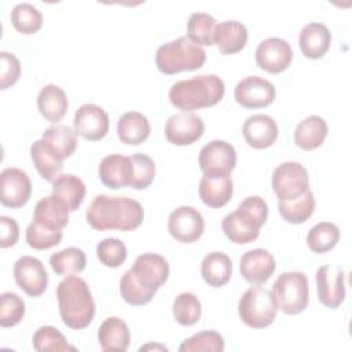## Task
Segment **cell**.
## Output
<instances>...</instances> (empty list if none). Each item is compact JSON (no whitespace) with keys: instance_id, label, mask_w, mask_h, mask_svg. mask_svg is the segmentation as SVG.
Wrapping results in <instances>:
<instances>
[{"instance_id":"6da1fadb","label":"cell","mask_w":352,"mask_h":352,"mask_svg":"<svg viewBox=\"0 0 352 352\" xmlns=\"http://www.w3.org/2000/svg\"><path fill=\"white\" fill-rule=\"evenodd\" d=\"M88 224L96 231H133L144 219L143 206L129 197L96 195L85 213Z\"/></svg>"},{"instance_id":"7a4b0ae2","label":"cell","mask_w":352,"mask_h":352,"mask_svg":"<svg viewBox=\"0 0 352 352\" xmlns=\"http://www.w3.org/2000/svg\"><path fill=\"white\" fill-rule=\"evenodd\" d=\"M62 322L74 330L85 329L95 316V301L88 283L76 275L66 276L56 287Z\"/></svg>"},{"instance_id":"3957f363","label":"cell","mask_w":352,"mask_h":352,"mask_svg":"<svg viewBox=\"0 0 352 352\" xmlns=\"http://www.w3.org/2000/svg\"><path fill=\"white\" fill-rule=\"evenodd\" d=\"M224 92L226 85L219 76L201 74L172 84L169 89V100L175 107L190 113L197 109L217 104L223 99Z\"/></svg>"},{"instance_id":"277c9868","label":"cell","mask_w":352,"mask_h":352,"mask_svg":"<svg viewBox=\"0 0 352 352\" xmlns=\"http://www.w3.org/2000/svg\"><path fill=\"white\" fill-rule=\"evenodd\" d=\"M267 217V202L258 195H252L245 198L235 212L228 213L223 219L221 228L232 243L246 245L258 238L260 228L265 224Z\"/></svg>"},{"instance_id":"5b68a950","label":"cell","mask_w":352,"mask_h":352,"mask_svg":"<svg viewBox=\"0 0 352 352\" xmlns=\"http://www.w3.org/2000/svg\"><path fill=\"white\" fill-rule=\"evenodd\" d=\"M206 60L204 47L191 41L187 36L158 47L155 54L157 69L164 74H176L201 69Z\"/></svg>"},{"instance_id":"8992f818","label":"cell","mask_w":352,"mask_h":352,"mask_svg":"<svg viewBox=\"0 0 352 352\" xmlns=\"http://www.w3.org/2000/svg\"><path fill=\"white\" fill-rule=\"evenodd\" d=\"M271 293L279 311L286 315L301 314L309 301L307 275L301 271L282 272L272 285Z\"/></svg>"},{"instance_id":"52a82bcc","label":"cell","mask_w":352,"mask_h":352,"mask_svg":"<svg viewBox=\"0 0 352 352\" xmlns=\"http://www.w3.org/2000/svg\"><path fill=\"white\" fill-rule=\"evenodd\" d=\"M278 307L271 290L254 285L249 287L238 301V315L241 320L252 329H264L272 324Z\"/></svg>"},{"instance_id":"ba28073f","label":"cell","mask_w":352,"mask_h":352,"mask_svg":"<svg viewBox=\"0 0 352 352\" xmlns=\"http://www.w3.org/2000/svg\"><path fill=\"white\" fill-rule=\"evenodd\" d=\"M271 187L279 201L296 199L309 190L308 172L300 162H282L272 172Z\"/></svg>"},{"instance_id":"9c48e42d","label":"cell","mask_w":352,"mask_h":352,"mask_svg":"<svg viewBox=\"0 0 352 352\" xmlns=\"http://www.w3.org/2000/svg\"><path fill=\"white\" fill-rule=\"evenodd\" d=\"M198 164L204 176L228 177L236 165V151L226 140H212L201 148Z\"/></svg>"},{"instance_id":"30bf717a","label":"cell","mask_w":352,"mask_h":352,"mask_svg":"<svg viewBox=\"0 0 352 352\" xmlns=\"http://www.w3.org/2000/svg\"><path fill=\"white\" fill-rule=\"evenodd\" d=\"M169 271V264L165 257L157 253H143L138 256L133 265L129 268L132 278L153 296L168 280Z\"/></svg>"},{"instance_id":"8fae6325","label":"cell","mask_w":352,"mask_h":352,"mask_svg":"<svg viewBox=\"0 0 352 352\" xmlns=\"http://www.w3.org/2000/svg\"><path fill=\"white\" fill-rule=\"evenodd\" d=\"M316 292L319 301L330 308H338L345 300V271L337 264H324L318 268Z\"/></svg>"},{"instance_id":"7c38bea8","label":"cell","mask_w":352,"mask_h":352,"mask_svg":"<svg viewBox=\"0 0 352 352\" xmlns=\"http://www.w3.org/2000/svg\"><path fill=\"white\" fill-rule=\"evenodd\" d=\"M204 230V216L192 206H179L169 214L168 231L177 242L192 243L202 236Z\"/></svg>"},{"instance_id":"4fadbf2b","label":"cell","mask_w":352,"mask_h":352,"mask_svg":"<svg viewBox=\"0 0 352 352\" xmlns=\"http://www.w3.org/2000/svg\"><path fill=\"white\" fill-rule=\"evenodd\" d=\"M276 96L274 84L258 76L242 78L234 91L236 103L245 109H263L270 106Z\"/></svg>"},{"instance_id":"5bb4252c","label":"cell","mask_w":352,"mask_h":352,"mask_svg":"<svg viewBox=\"0 0 352 352\" xmlns=\"http://www.w3.org/2000/svg\"><path fill=\"white\" fill-rule=\"evenodd\" d=\"M254 58L261 70L278 74L290 66L293 60V50L286 40L280 37H270L257 45Z\"/></svg>"},{"instance_id":"9a60e30c","label":"cell","mask_w":352,"mask_h":352,"mask_svg":"<svg viewBox=\"0 0 352 352\" xmlns=\"http://www.w3.org/2000/svg\"><path fill=\"white\" fill-rule=\"evenodd\" d=\"M16 285L30 297H40L48 286V272L44 264L32 256H22L14 264Z\"/></svg>"},{"instance_id":"2e32d148","label":"cell","mask_w":352,"mask_h":352,"mask_svg":"<svg viewBox=\"0 0 352 352\" xmlns=\"http://www.w3.org/2000/svg\"><path fill=\"white\" fill-rule=\"evenodd\" d=\"M32 195V183L28 173L19 168H6L0 173V202L16 209L28 204Z\"/></svg>"},{"instance_id":"e0dca14e","label":"cell","mask_w":352,"mask_h":352,"mask_svg":"<svg viewBox=\"0 0 352 352\" xmlns=\"http://www.w3.org/2000/svg\"><path fill=\"white\" fill-rule=\"evenodd\" d=\"M109 116L98 104L85 103L77 109L73 117V129L85 140H102L109 132Z\"/></svg>"},{"instance_id":"ac0fdd59","label":"cell","mask_w":352,"mask_h":352,"mask_svg":"<svg viewBox=\"0 0 352 352\" xmlns=\"http://www.w3.org/2000/svg\"><path fill=\"white\" fill-rule=\"evenodd\" d=\"M205 124L202 118L192 113H179L170 116L164 128L165 138L175 146H190L202 138Z\"/></svg>"},{"instance_id":"d6986e66","label":"cell","mask_w":352,"mask_h":352,"mask_svg":"<svg viewBox=\"0 0 352 352\" xmlns=\"http://www.w3.org/2000/svg\"><path fill=\"white\" fill-rule=\"evenodd\" d=\"M276 263L274 256L261 248L249 250L239 260V271L242 278L250 285L265 283L275 272Z\"/></svg>"},{"instance_id":"ffe728a7","label":"cell","mask_w":352,"mask_h":352,"mask_svg":"<svg viewBox=\"0 0 352 352\" xmlns=\"http://www.w3.org/2000/svg\"><path fill=\"white\" fill-rule=\"evenodd\" d=\"M100 182L111 190L131 187L133 179V165L131 157L121 154L106 155L98 168Z\"/></svg>"},{"instance_id":"44dd1931","label":"cell","mask_w":352,"mask_h":352,"mask_svg":"<svg viewBox=\"0 0 352 352\" xmlns=\"http://www.w3.org/2000/svg\"><path fill=\"white\" fill-rule=\"evenodd\" d=\"M242 133L246 143L256 150L271 147L278 139V124L267 114H254L245 120Z\"/></svg>"},{"instance_id":"7402d4cb","label":"cell","mask_w":352,"mask_h":352,"mask_svg":"<svg viewBox=\"0 0 352 352\" xmlns=\"http://www.w3.org/2000/svg\"><path fill=\"white\" fill-rule=\"evenodd\" d=\"M331 33L329 28L319 22H311L302 26L298 36V45L302 55L308 59H320L329 51Z\"/></svg>"},{"instance_id":"603a6c76","label":"cell","mask_w":352,"mask_h":352,"mask_svg":"<svg viewBox=\"0 0 352 352\" xmlns=\"http://www.w3.org/2000/svg\"><path fill=\"white\" fill-rule=\"evenodd\" d=\"M248 29L242 22L224 21L217 23L214 30V44L223 55H232L242 51L248 43Z\"/></svg>"},{"instance_id":"cb8c5ba5","label":"cell","mask_w":352,"mask_h":352,"mask_svg":"<svg viewBox=\"0 0 352 352\" xmlns=\"http://www.w3.org/2000/svg\"><path fill=\"white\" fill-rule=\"evenodd\" d=\"M69 213L67 206L51 194L36 204L33 221L50 230H63L69 223Z\"/></svg>"},{"instance_id":"d4e9b609","label":"cell","mask_w":352,"mask_h":352,"mask_svg":"<svg viewBox=\"0 0 352 352\" xmlns=\"http://www.w3.org/2000/svg\"><path fill=\"white\" fill-rule=\"evenodd\" d=\"M98 341L104 352H125L131 341L129 327L121 318L110 316L99 326Z\"/></svg>"},{"instance_id":"484cf974","label":"cell","mask_w":352,"mask_h":352,"mask_svg":"<svg viewBox=\"0 0 352 352\" xmlns=\"http://www.w3.org/2000/svg\"><path fill=\"white\" fill-rule=\"evenodd\" d=\"M327 132V122L323 117L308 116L302 121H300L294 128L293 139L300 148L311 151L323 144Z\"/></svg>"},{"instance_id":"4316f807","label":"cell","mask_w":352,"mask_h":352,"mask_svg":"<svg viewBox=\"0 0 352 352\" xmlns=\"http://www.w3.org/2000/svg\"><path fill=\"white\" fill-rule=\"evenodd\" d=\"M69 107L66 92L55 84L44 85L37 96V109L40 114L50 122L60 121Z\"/></svg>"},{"instance_id":"83f0119b","label":"cell","mask_w":352,"mask_h":352,"mask_svg":"<svg viewBox=\"0 0 352 352\" xmlns=\"http://www.w3.org/2000/svg\"><path fill=\"white\" fill-rule=\"evenodd\" d=\"M30 157L37 172L45 182L52 183L58 176H60L63 168V158L55 150H52L43 139L36 140L30 146Z\"/></svg>"},{"instance_id":"f1b7e54d","label":"cell","mask_w":352,"mask_h":352,"mask_svg":"<svg viewBox=\"0 0 352 352\" xmlns=\"http://www.w3.org/2000/svg\"><path fill=\"white\" fill-rule=\"evenodd\" d=\"M118 139L129 146H138L150 136V122L147 117L139 111H128L117 121Z\"/></svg>"},{"instance_id":"f546056e","label":"cell","mask_w":352,"mask_h":352,"mask_svg":"<svg viewBox=\"0 0 352 352\" xmlns=\"http://www.w3.org/2000/svg\"><path fill=\"white\" fill-rule=\"evenodd\" d=\"M199 198L209 208L226 206L234 192V183L231 177H210L202 176L199 182Z\"/></svg>"},{"instance_id":"4dcf8cb0","label":"cell","mask_w":352,"mask_h":352,"mask_svg":"<svg viewBox=\"0 0 352 352\" xmlns=\"http://www.w3.org/2000/svg\"><path fill=\"white\" fill-rule=\"evenodd\" d=\"M201 275L212 287H221L228 283L232 275L231 258L223 252L206 254L201 263Z\"/></svg>"},{"instance_id":"1f68e13d","label":"cell","mask_w":352,"mask_h":352,"mask_svg":"<svg viewBox=\"0 0 352 352\" xmlns=\"http://www.w3.org/2000/svg\"><path fill=\"white\" fill-rule=\"evenodd\" d=\"M52 195L58 197L70 212H74L84 201L85 184L76 175L65 173L52 182Z\"/></svg>"},{"instance_id":"d6a6232c","label":"cell","mask_w":352,"mask_h":352,"mask_svg":"<svg viewBox=\"0 0 352 352\" xmlns=\"http://www.w3.org/2000/svg\"><path fill=\"white\" fill-rule=\"evenodd\" d=\"M50 265L56 275H60V276L77 275L82 272L87 265L85 253L82 252V249L76 246L62 249L51 254Z\"/></svg>"},{"instance_id":"836d02e7","label":"cell","mask_w":352,"mask_h":352,"mask_svg":"<svg viewBox=\"0 0 352 352\" xmlns=\"http://www.w3.org/2000/svg\"><path fill=\"white\" fill-rule=\"evenodd\" d=\"M52 150H55L63 160L69 158L77 148V133L67 125L55 124L48 126L41 138Z\"/></svg>"},{"instance_id":"e575fe53","label":"cell","mask_w":352,"mask_h":352,"mask_svg":"<svg viewBox=\"0 0 352 352\" xmlns=\"http://www.w3.org/2000/svg\"><path fill=\"white\" fill-rule=\"evenodd\" d=\"M278 210L283 220L290 224L305 223L315 210V197L311 190L292 201H278Z\"/></svg>"},{"instance_id":"d590c367","label":"cell","mask_w":352,"mask_h":352,"mask_svg":"<svg viewBox=\"0 0 352 352\" xmlns=\"http://www.w3.org/2000/svg\"><path fill=\"white\" fill-rule=\"evenodd\" d=\"M340 241V230L334 223L322 221L315 224L307 235L308 248L318 254L330 252Z\"/></svg>"},{"instance_id":"8d00e7d4","label":"cell","mask_w":352,"mask_h":352,"mask_svg":"<svg viewBox=\"0 0 352 352\" xmlns=\"http://www.w3.org/2000/svg\"><path fill=\"white\" fill-rule=\"evenodd\" d=\"M217 22L206 12H194L187 21V37L198 45L210 47L214 44V30Z\"/></svg>"},{"instance_id":"74e56055","label":"cell","mask_w":352,"mask_h":352,"mask_svg":"<svg viewBox=\"0 0 352 352\" xmlns=\"http://www.w3.org/2000/svg\"><path fill=\"white\" fill-rule=\"evenodd\" d=\"M172 314L175 320L182 326L195 324L202 315V305L199 298L191 292L180 293L172 305Z\"/></svg>"},{"instance_id":"f35d334b","label":"cell","mask_w":352,"mask_h":352,"mask_svg":"<svg viewBox=\"0 0 352 352\" xmlns=\"http://www.w3.org/2000/svg\"><path fill=\"white\" fill-rule=\"evenodd\" d=\"M11 23L22 34H33L43 26V15L30 3L16 4L11 11Z\"/></svg>"},{"instance_id":"ab89813d","label":"cell","mask_w":352,"mask_h":352,"mask_svg":"<svg viewBox=\"0 0 352 352\" xmlns=\"http://www.w3.org/2000/svg\"><path fill=\"white\" fill-rule=\"evenodd\" d=\"M33 348L38 352L54 351V352H65V351H76L74 346H70L66 337L54 326H41L36 330L32 337Z\"/></svg>"},{"instance_id":"60d3db41","label":"cell","mask_w":352,"mask_h":352,"mask_svg":"<svg viewBox=\"0 0 352 352\" xmlns=\"http://www.w3.org/2000/svg\"><path fill=\"white\" fill-rule=\"evenodd\" d=\"M224 349V338L220 333L213 330L199 331L190 338H186L180 346V352H221Z\"/></svg>"},{"instance_id":"b9f144b4","label":"cell","mask_w":352,"mask_h":352,"mask_svg":"<svg viewBox=\"0 0 352 352\" xmlns=\"http://www.w3.org/2000/svg\"><path fill=\"white\" fill-rule=\"evenodd\" d=\"M26 305L16 293L6 292L0 296V326L14 327L25 316Z\"/></svg>"},{"instance_id":"7bdbcfd3","label":"cell","mask_w":352,"mask_h":352,"mask_svg":"<svg viewBox=\"0 0 352 352\" xmlns=\"http://www.w3.org/2000/svg\"><path fill=\"white\" fill-rule=\"evenodd\" d=\"M96 256L104 267L118 268L125 263L128 250L121 239L104 238L96 246Z\"/></svg>"},{"instance_id":"ee69618b","label":"cell","mask_w":352,"mask_h":352,"mask_svg":"<svg viewBox=\"0 0 352 352\" xmlns=\"http://www.w3.org/2000/svg\"><path fill=\"white\" fill-rule=\"evenodd\" d=\"M63 238L62 230H50L32 221L26 228V242L36 250H47L60 243Z\"/></svg>"},{"instance_id":"f6af8a7d","label":"cell","mask_w":352,"mask_h":352,"mask_svg":"<svg viewBox=\"0 0 352 352\" xmlns=\"http://www.w3.org/2000/svg\"><path fill=\"white\" fill-rule=\"evenodd\" d=\"M131 161L133 165V179L131 187L135 190H144L150 187L155 177V164L151 157L136 153L131 155Z\"/></svg>"},{"instance_id":"bcb514c9","label":"cell","mask_w":352,"mask_h":352,"mask_svg":"<svg viewBox=\"0 0 352 352\" xmlns=\"http://www.w3.org/2000/svg\"><path fill=\"white\" fill-rule=\"evenodd\" d=\"M0 88L7 89L12 87L21 77L19 59L7 51L0 52Z\"/></svg>"},{"instance_id":"7dc6e473","label":"cell","mask_w":352,"mask_h":352,"mask_svg":"<svg viewBox=\"0 0 352 352\" xmlns=\"http://www.w3.org/2000/svg\"><path fill=\"white\" fill-rule=\"evenodd\" d=\"M0 226H1V236H0V246L3 249L11 248L18 242L19 238V226L15 219L10 216H0Z\"/></svg>"}]
</instances>
